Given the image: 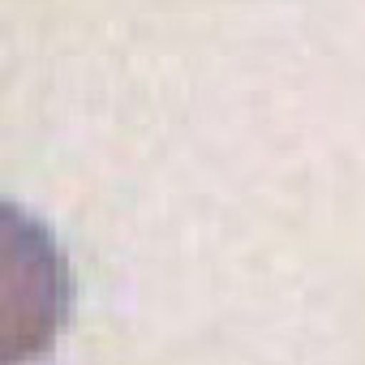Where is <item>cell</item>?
I'll return each mask as SVG.
<instances>
[{"label": "cell", "mask_w": 365, "mask_h": 365, "mask_svg": "<svg viewBox=\"0 0 365 365\" xmlns=\"http://www.w3.org/2000/svg\"><path fill=\"white\" fill-rule=\"evenodd\" d=\"M69 309V271L26 211L0 202V361L48 352Z\"/></svg>", "instance_id": "cell-1"}]
</instances>
